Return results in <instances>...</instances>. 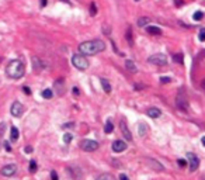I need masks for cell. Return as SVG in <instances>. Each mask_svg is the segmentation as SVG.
Segmentation results:
<instances>
[{"label": "cell", "mask_w": 205, "mask_h": 180, "mask_svg": "<svg viewBox=\"0 0 205 180\" xmlns=\"http://www.w3.org/2000/svg\"><path fill=\"white\" fill-rule=\"evenodd\" d=\"M106 49V44L101 40H92L84 41L79 45V52L82 55H97Z\"/></svg>", "instance_id": "6da1fadb"}, {"label": "cell", "mask_w": 205, "mask_h": 180, "mask_svg": "<svg viewBox=\"0 0 205 180\" xmlns=\"http://www.w3.org/2000/svg\"><path fill=\"white\" fill-rule=\"evenodd\" d=\"M6 73H7L9 77L17 80V79H21V77L24 76V73H26V66H24V63H23L20 59H14V61H11L7 65Z\"/></svg>", "instance_id": "7a4b0ae2"}, {"label": "cell", "mask_w": 205, "mask_h": 180, "mask_svg": "<svg viewBox=\"0 0 205 180\" xmlns=\"http://www.w3.org/2000/svg\"><path fill=\"white\" fill-rule=\"evenodd\" d=\"M176 106L179 110H181L183 113L188 111V100H187V94L184 92V89H180L179 93L176 96Z\"/></svg>", "instance_id": "3957f363"}, {"label": "cell", "mask_w": 205, "mask_h": 180, "mask_svg": "<svg viewBox=\"0 0 205 180\" xmlns=\"http://www.w3.org/2000/svg\"><path fill=\"white\" fill-rule=\"evenodd\" d=\"M72 63H73V66L76 68V69H79V70H86L89 68V61L86 58H84L83 55H79V54H76V55H73L72 56Z\"/></svg>", "instance_id": "277c9868"}, {"label": "cell", "mask_w": 205, "mask_h": 180, "mask_svg": "<svg viewBox=\"0 0 205 180\" xmlns=\"http://www.w3.org/2000/svg\"><path fill=\"white\" fill-rule=\"evenodd\" d=\"M148 62L152 63V65H158V66H163L167 63V56L163 55V54H155V55L149 56L148 58Z\"/></svg>", "instance_id": "5b68a950"}, {"label": "cell", "mask_w": 205, "mask_h": 180, "mask_svg": "<svg viewBox=\"0 0 205 180\" xmlns=\"http://www.w3.org/2000/svg\"><path fill=\"white\" fill-rule=\"evenodd\" d=\"M80 148L84 152H94L99 149V142L93 139H83L80 143Z\"/></svg>", "instance_id": "8992f818"}, {"label": "cell", "mask_w": 205, "mask_h": 180, "mask_svg": "<svg viewBox=\"0 0 205 180\" xmlns=\"http://www.w3.org/2000/svg\"><path fill=\"white\" fill-rule=\"evenodd\" d=\"M187 161H188V165H190L191 172H194V170L198 169V166H200V159H198V156L195 154L188 152V154H187Z\"/></svg>", "instance_id": "52a82bcc"}, {"label": "cell", "mask_w": 205, "mask_h": 180, "mask_svg": "<svg viewBox=\"0 0 205 180\" xmlns=\"http://www.w3.org/2000/svg\"><path fill=\"white\" fill-rule=\"evenodd\" d=\"M10 113L13 117H17V118L21 117L23 113H24V106H23L20 101H14L10 107Z\"/></svg>", "instance_id": "ba28073f"}, {"label": "cell", "mask_w": 205, "mask_h": 180, "mask_svg": "<svg viewBox=\"0 0 205 180\" xmlns=\"http://www.w3.org/2000/svg\"><path fill=\"white\" fill-rule=\"evenodd\" d=\"M16 172H17V166L13 165V163H10V165H6L4 168H2V175L6 177H11L14 176Z\"/></svg>", "instance_id": "9c48e42d"}, {"label": "cell", "mask_w": 205, "mask_h": 180, "mask_svg": "<svg viewBox=\"0 0 205 180\" xmlns=\"http://www.w3.org/2000/svg\"><path fill=\"white\" fill-rule=\"evenodd\" d=\"M113 151L114 152H117V154H120V152H124L125 149H127V143L124 142V141L121 139H117V141H114L113 142Z\"/></svg>", "instance_id": "30bf717a"}, {"label": "cell", "mask_w": 205, "mask_h": 180, "mask_svg": "<svg viewBox=\"0 0 205 180\" xmlns=\"http://www.w3.org/2000/svg\"><path fill=\"white\" fill-rule=\"evenodd\" d=\"M120 128H121V132H122V135L125 136V139H127V141H132V134H131V131H129V128H128V125H127V122H125L124 120L120 122Z\"/></svg>", "instance_id": "8fae6325"}, {"label": "cell", "mask_w": 205, "mask_h": 180, "mask_svg": "<svg viewBox=\"0 0 205 180\" xmlns=\"http://www.w3.org/2000/svg\"><path fill=\"white\" fill-rule=\"evenodd\" d=\"M148 165L153 170H158V172H163L165 170V166L162 165V163H159L156 159H148Z\"/></svg>", "instance_id": "7c38bea8"}, {"label": "cell", "mask_w": 205, "mask_h": 180, "mask_svg": "<svg viewBox=\"0 0 205 180\" xmlns=\"http://www.w3.org/2000/svg\"><path fill=\"white\" fill-rule=\"evenodd\" d=\"M146 114L149 115L150 118H159L162 115V111L159 110L158 107H150V108H148Z\"/></svg>", "instance_id": "4fadbf2b"}, {"label": "cell", "mask_w": 205, "mask_h": 180, "mask_svg": "<svg viewBox=\"0 0 205 180\" xmlns=\"http://www.w3.org/2000/svg\"><path fill=\"white\" fill-rule=\"evenodd\" d=\"M125 68H127L131 73H136V72H138V68H136L135 62L131 61V59H127V61H125Z\"/></svg>", "instance_id": "5bb4252c"}, {"label": "cell", "mask_w": 205, "mask_h": 180, "mask_svg": "<svg viewBox=\"0 0 205 180\" xmlns=\"http://www.w3.org/2000/svg\"><path fill=\"white\" fill-rule=\"evenodd\" d=\"M19 135H20L19 128H17V127H11V129H10V139L13 141V142H16V141L19 139Z\"/></svg>", "instance_id": "9a60e30c"}, {"label": "cell", "mask_w": 205, "mask_h": 180, "mask_svg": "<svg viewBox=\"0 0 205 180\" xmlns=\"http://www.w3.org/2000/svg\"><path fill=\"white\" fill-rule=\"evenodd\" d=\"M100 83H101L102 90H104V92H106V93H111V85L108 83V80H107V79L101 77V79H100Z\"/></svg>", "instance_id": "2e32d148"}, {"label": "cell", "mask_w": 205, "mask_h": 180, "mask_svg": "<svg viewBox=\"0 0 205 180\" xmlns=\"http://www.w3.org/2000/svg\"><path fill=\"white\" fill-rule=\"evenodd\" d=\"M114 131V124H113V120L111 118H108L106 122V125H104V132L106 134H111Z\"/></svg>", "instance_id": "e0dca14e"}, {"label": "cell", "mask_w": 205, "mask_h": 180, "mask_svg": "<svg viewBox=\"0 0 205 180\" xmlns=\"http://www.w3.org/2000/svg\"><path fill=\"white\" fill-rule=\"evenodd\" d=\"M146 30H148V33L152 34V35H160L162 34V30L159 28V27H155V26H148Z\"/></svg>", "instance_id": "ac0fdd59"}, {"label": "cell", "mask_w": 205, "mask_h": 180, "mask_svg": "<svg viewBox=\"0 0 205 180\" xmlns=\"http://www.w3.org/2000/svg\"><path fill=\"white\" fill-rule=\"evenodd\" d=\"M150 20H149V17H141V19H138V27H145L149 23Z\"/></svg>", "instance_id": "d6986e66"}, {"label": "cell", "mask_w": 205, "mask_h": 180, "mask_svg": "<svg viewBox=\"0 0 205 180\" xmlns=\"http://www.w3.org/2000/svg\"><path fill=\"white\" fill-rule=\"evenodd\" d=\"M97 180H115V179H114V176L110 175V173H102V175H100L97 177Z\"/></svg>", "instance_id": "ffe728a7"}, {"label": "cell", "mask_w": 205, "mask_h": 180, "mask_svg": "<svg viewBox=\"0 0 205 180\" xmlns=\"http://www.w3.org/2000/svg\"><path fill=\"white\" fill-rule=\"evenodd\" d=\"M193 19L195 20V21H201L202 19H204V11H195L194 13V16H193Z\"/></svg>", "instance_id": "44dd1931"}, {"label": "cell", "mask_w": 205, "mask_h": 180, "mask_svg": "<svg viewBox=\"0 0 205 180\" xmlns=\"http://www.w3.org/2000/svg\"><path fill=\"white\" fill-rule=\"evenodd\" d=\"M52 96H54V93H52L51 89H45L44 92H42V97L44 99H52Z\"/></svg>", "instance_id": "7402d4cb"}, {"label": "cell", "mask_w": 205, "mask_h": 180, "mask_svg": "<svg viewBox=\"0 0 205 180\" xmlns=\"http://www.w3.org/2000/svg\"><path fill=\"white\" fill-rule=\"evenodd\" d=\"M146 132H148V127H146L145 124H143V122H141V124H139V135H141V136H143Z\"/></svg>", "instance_id": "603a6c76"}, {"label": "cell", "mask_w": 205, "mask_h": 180, "mask_svg": "<svg viewBox=\"0 0 205 180\" xmlns=\"http://www.w3.org/2000/svg\"><path fill=\"white\" fill-rule=\"evenodd\" d=\"M173 61L177 63H183L184 62V58H183V54H176V55L173 56Z\"/></svg>", "instance_id": "cb8c5ba5"}, {"label": "cell", "mask_w": 205, "mask_h": 180, "mask_svg": "<svg viewBox=\"0 0 205 180\" xmlns=\"http://www.w3.org/2000/svg\"><path fill=\"white\" fill-rule=\"evenodd\" d=\"M127 40H128V44L131 45H134V41H132V30H131V27H128V31H127Z\"/></svg>", "instance_id": "d4e9b609"}, {"label": "cell", "mask_w": 205, "mask_h": 180, "mask_svg": "<svg viewBox=\"0 0 205 180\" xmlns=\"http://www.w3.org/2000/svg\"><path fill=\"white\" fill-rule=\"evenodd\" d=\"M72 139H73V135L70 132H66L65 135H63V142L65 143H70L72 142Z\"/></svg>", "instance_id": "484cf974"}, {"label": "cell", "mask_w": 205, "mask_h": 180, "mask_svg": "<svg viewBox=\"0 0 205 180\" xmlns=\"http://www.w3.org/2000/svg\"><path fill=\"white\" fill-rule=\"evenodd\" d=\"M30 172H31V173L37 172V162L34 161V159H33V161H30Z\"/></svg>", "instance_id": "4316f807"}, {"label": "cell", "mask_w": 205, "mask_h": 180, "mask_svg": "<svg viewBox=\"0 0 205 180\" xmlns=\"http://www.w3.org/2000/svg\"><path fill=\"white\" fill-rule=\"evenodd\" d=\"M198 38H200V41H202V42H205V27L204 28L200 30V34H198Z\"/></svg>", "instance_id": "83f0119b"}, {"label": "cell", "mask_w": 205, "mask_h": 180, "mask_svg": "<svg viewBox=\"0 0 205 180\" xmlns=\"http://www.w3.org/2000/svg\"><path fill=\"white\" fill-rule=\"evenodd\" d=\"M90 14H92V16L97 14V10H96V4L94 3H92V6H90Z\"/></svg>", "instance_id": "f1b7e54d"}, {"label": "cell", "mask_w": 205, "mask_h": 180, "mask_svg": "<svg viewBox=\"0 0 205 180\" xmlns=\"http://www.w3.org/2000/svg\"><path fill=\"white\" fill-rule=\"evenodd\" d=\"M160 82H162V83H170V82H172V79H170L169 76H162L160 77Z\"/></svg>", "instance_id": "f546056e"}, {"label": "cell", "mask_w": 205, "mask_h": 180, "mask_svg": "<svg viewBox=\"0 0 205 180\" xmlns=\"http://www.w3.org/2000/svg\"><path fill=\"white\" fill-rule=\"evenodd\" d=\"M177 165H179L180 168H184V166L187 165V161L186 159H179V161H177Z\"/></svg>", "instance_id": "4dcf8cb0"}, {"label": "cell", "mask_w": 205, "mask_h": 180, "mask_svg": "<svg viewBox=\"0 0 205 180\" xmlns=\"http://www.w3.org/2000/svg\"><path fill=\"white\" fill-rule=\"evenodd\" d=\"M51 179L52 180H59V177H58V175H56L55 170H52V172H51Z\"/></svg>", "instance_id": "1f68e13d"}, {"label": "cell", "mask_w": 205, "mask_h": 180, "mask_svg": "<svg viewBox=\"0 0 205 180\" xmlns=\"http://www.w3.org/2000/svg\"><path fill=\"white\" fill-rule=\"evenodd\" d=\"M23 92H24V93H26V94H31V90H30V87H28V86H24V87H23Z\"/></svg>", "instance_id": "d6a6232c"}, {"label": "cell", "mask_w": 205, "mask_h": 180, "mask_svg": "<svg viewBox=\"0 0 205 180\" xmlns=\"http://www.w3.org/2000/svg\"><path fill=\"white\" fill-rule=\"evenodd\" d=\"M73 127H75L73 122H66V124L63 125V128H73Z\"/></svg>", "instance_id": "836d02e7"}, {"label": "cell", "mask_w": 205, "mask_h": 180, "mask_svg": "<svg viewBox=\"0 0 205 180\" xmlns=\"http://www.w3.org/2000/svg\"><path fill=\"white\" fill-rule=\"evenodd\" d=\"M120 180H129V177L127 176L125 173H121V175H120Z\"/></svg>", "instance_id": "e575fe53"}, {"label": "cell", "mask_w": 205, "mask_h": 180, "mask_svg": "<svg viewBox=\"0 0 205 180\" xmlns=\"http://www.w3.org/2000/svg\"><path fill=\"white\" fill-rule=\"evenodd\" d=\"M4 148H6V151H7V152L11 151V146H10V143H9V142H4Z\"/></svg>", "instance_id": "d590c367"}, {"label": "cell", "mask_w": 205, "mask_h": 180, "mask_svg": "<svg viewBox=\"0 0 205 180\" xmlns=\"http://www.w3.org/2000/svg\"><path fill=\"white\" fill-rule=\"evenodd\" d=\"M73 94L76 96V97H77L79 94H80V92H79V89H77V87H73Z\"/></svg>", "instance_id": "8d00e7d4"}, {"label": "cell", "mask_w": 205, "mask_h": 180, "mask_svg": "<svg viewBox=\"0 0 205 180\" xmlns=\"http://www.w3.org/2000/svg\"><path fill=\"white\" fill-rule=\"evenodd\" d=\"M24 151H26V154H31L33 152V146H27Z\"/></svg>", "instance_id": "74e56055"}, {"label": "cell", "mask_w": 205, "mask_h": 180, "mask_svg": "<svg viewBox=\"0 0 205 180\" xmlns=\"http://www.w3.org/2000/svg\"><path fill=\"white\" fill-rule=\"evenodd\" d=\"M4 128H6V124H3V122H2V125H0V134H3Z\"/></svg>", "instance_id": "f35d334b"}, {"label": "cell", "mask_w": 205, "mask_h": 180, "mask_svg": "<svg viewBox=\"0 0 205 180\" xmlns=\"http://www.w3.org/2000/svg\"><path fill=\"white\" fill-rule=\"evenodd\" d=\"M47 6V0H41V7H45Z\"/></svg>", "instance_id": "ab89813d"}, {"label": "cell", "mask_w": 205, "mask_h": 180, "mask_svg": "<svg viewBox=\"0 0 205 180\" xmlns=\"http://www.w3.org/2000/svg\"><path fill=\"white\" fill-rule=\"evenodd\" d=\"M201 142H202V145L205 146V136H202V139H201Z\"/></svg>", "instance_id": "60d3db41"}, {"label": "cell", "mask_w": 205, "mask_h": 180, "mask_svg": "<svg viewBox=\"0 0 205 180\" xmlns=\"http://www.w3.org/2000/svg\"><path fill=\"white\" fill-rule=\"evenodd\" d=\"M202 86H204V87H205V79H204V82H202Z\"/></svg>", "instance_id": "b9f144b4"}, {"label": "cell", "mask_w": 205, "mask_h": 180, "mask_svg": "<svg viewBox=\"0 0 205 180\" xmlns=\"http://www.w3.org/2000/svg\"><path fill=\"white\" fill-rule=\"evenodd\" d=\"M135 2H139V0H135Z\"/></svg>", "instance_id": "7bdbcfd3"}]
</instances>
